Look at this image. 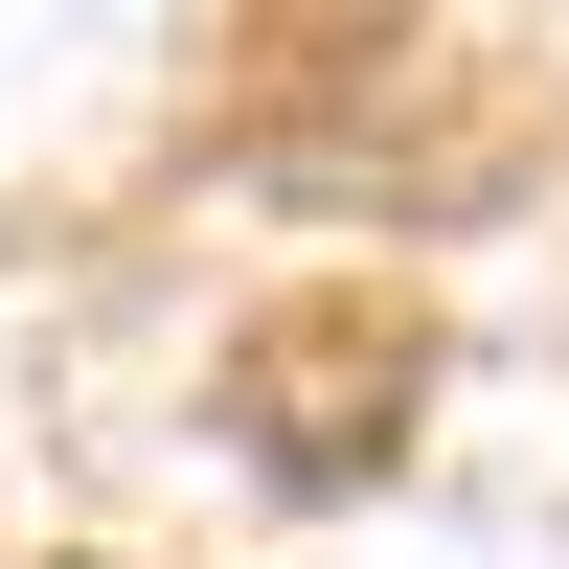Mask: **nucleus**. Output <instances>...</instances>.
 <instances>
[{
    "label": "nucleus",
    "mask_w": 569,
    "mask_h": 569,
    "mask_svg": "<svg viewBox=\"0 0 569 569\" xmlns=\"http://www.w3.org/2000/svg\"><path fill=\"white\" fill-rule=\"evenodd\" d=\"M251 137L319 182V206H501V160H525V69H479L433 0H297Z\"/></svg>",
    "instance_id": "obj_1"
},
{
    "label": "nucleus",
    "mask_w": 569,
    "mask_h": 569,
    "mask_svg": "<svg viewBox=\"0 0 569 569\" xmlns=\"http://www.w3.org/2000/svg\"><path fill=\"white\" fill-rule=\"evenodd\" d=\"M410 388H433V319L410 297H273L251 365H228V433H251L273 479H365V456L410 433Z\"/></svg>",
    "instance_id": "obj_2"
}]
</instances>
